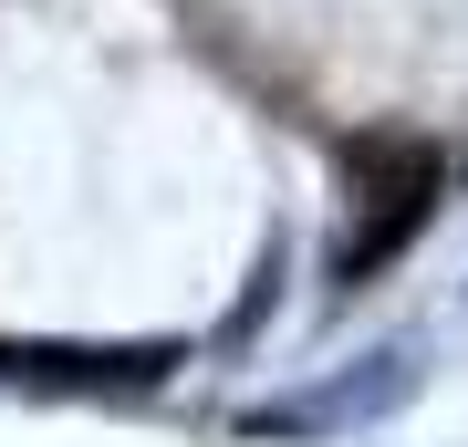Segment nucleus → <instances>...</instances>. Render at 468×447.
Masks as SVG:
<instances>
[{"label":"nucleus","mask_w":468,"mask_h":447,"mask_svg":"<svg viewBox=\"0 0 468 447\" xmlns=\"http://www.w3.org/2000/svg\"><path fill=\"white\" fill-rule=\"evenodd\" d=\"M344 198H354V229L334 250V282L354 292V282H375V271L437 218L448 156H437L427 135H354V146H344Z\"/></svg>","instance_id":"obj_1"},{"label":"nucleus","mask_w":468,"mask_h":447,"mask_svg":"<svg viewBox=\"0 0 468 447\" xmlns=\"http://www.w3.org/2000/svg\"><path fill=\"white\" fill-rule=\"evenodd\" d=\"M187 365V344H0L11 385H52V396H146Z\"/></svg>","instance_id":"obj_2"}]
</instances>
